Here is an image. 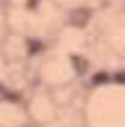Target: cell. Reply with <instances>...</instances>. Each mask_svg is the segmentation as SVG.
<instances>
[{
    "label": "cell",
    "instance_id": "6da1fadb",
    "mask_svg": "<svg viewBox=\"0 0 125 127\" xmlns=\"http://www.w3.org/2000/svg\"><path fill=\"white\" fill-rule=\"evenodd\" d=\"M87 19H89V12L87 10H77L73 16H71V23L75 25V27H83L87 23Z\"/></svg>",
    "mask_w": 125,
    "mask_h": 127
},
{
    "label": "cell",
    "instance_id": "7a4b0ae2",
    "mask_svg": "<svg viewBox=\"0 0 125 127\" xmlns=\"http://www.w3.org/2000/svg\"><path fill=\"white\" fill-rule=\"evenodd\" d=\"M73 64H75V69L77 71H85L87 69V60L79 58V56H73Z\"/></svg>",
    "mask_w": 125,
    "mask_h": 127
},
{
    "label": "cell",
    "instance_id": "3957f363",
    "mask_svg": "<svg viewBox=\"0 0 125 127\" xmlns=\"http://www.w3.org/2000/svg\"><path fill=\"white\" fill-rule=\"evenodd\" d=\"M108 79V75H106V73H98V75H94V83H104V81Z\"/></svg>",
    "mask_w": 125,
    "mask_h": 127
},
{
    "label": "cell",
    "instance_id": "277c9868",
    "mask_svg": "<svg viewBox=\"0 0 125 127\" xmlns=\"http://www.w3.org/2000/svg\"><path fill=\"white\" fill-rule=\"evenodd\" d=\"M116 79L119 81V83H125V73H117V75H116Z\"/></svg>",
    "mask_w": 125,
    "mask_h": 127
},
{
    "label": "cell",
    "instance_id": "5b68a950",
    "mask_svg": "<svg viewBox=\"0 0 125 127\" xmlns=\"http://www.w3.org/2000/svg\"><path fill=\"white\" fill-rule=\"evenodd\" d=\"M37 48H39V42H31V52H39Z\"/></svg>",
    "mask_w": 125,
    "mask_h": 127
}]
</instances>
